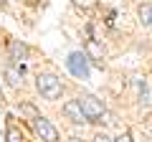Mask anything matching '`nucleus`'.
<instances>
[{"label": "nucleus", "mask_w": 152, "mask_h": 142, "mask_svg": "<svg viewBox=\"0 0 152 142\" xmlns=\"http://www.w3.org/2000/svg\"><path fill=\"white\" fill-rule=\"evenodd\" d=\"M79 104H81L84 114H86V122H114L112 117L107 114V107H104V102L99 97H94V94H79Z\"/></svg>", "instance_id": "nucleus-1"}, {"label": "nucleus", "mask_w": 152, "mask_h": 142, "mask_svg": "<svg viewBox=\"0 0 152 142\" xmlns=\"http://www.w3.org/2000/svg\"><path fill=\"white\" fill-rule=\"evenodd\" d=\"M36 89L46 102H56L64 97V81L56 74H38L36 76Z\"/></svg>", "instance_id": "nucleus-2"}, {"label": "nucleus", "mask_w": 152, "mask_h": 142, "mask_svg": "<svg viewBox=\"0 0 152 142\" xmlns=\"http://www.w3.org/2000/svg\"><path fill=\"white\" fill-rule=\"evenodd\" d=\"M66 69H69L76 79L86 81V79H89V59H86V53H84V51H74V53H69V59H66Z\"/></svg>", "instance_id": "nucleus-3"}, {"label": "nucleus", "mask_w": 152, "mask_h": 142, "mask_svg": "<svg viewBox=\"0 0 152 142\" xmlns=\"http://www.w3.org/2000/svg\"><path fill=\"white\" fill-rule=\"evenodd\" d=\"M33 130H36V135L43 142H58V130H56V127L51 124V119H46V117H41V114L33 117Z\"/></svg>", "instance_id": "nucleus-4"}, {"label": "nucleus", "mask_w": 152, "mask_h": 142, "mask_svg": "<svg viewBox=\"0 0 152 142\" xmlns=\"http://www.w3.org/2000/svg\"><path fill=\"white\" fill-rule=\"evenodd\" d=\"M84 53H86V59L91 61L94 66L104 69V46L99 43L96 38H86V43H84Z\"/></svg>", "instance_id": "nucleus-5"}, {"label": "nucleus", "mask_w": 152, "mask_h": 142, "mask_svg": "<svg viewBox=\"0 0 152 142\" xmlns=\"http://www.w3.org/2000/svg\"><path fill=\"white\" fill-rule=\"evenodd\" d=\"M61 112H64V117L69 122H74V124H84V122H86V114H84L79 99H69V102L61 107Z\"/></svg>", "instance_id": "nucleus-6"}, {"label": "nucleus", "mask_w": 152, "mask_h": 142, "mask_svg": "<svg viewBox=\"0 0 152 142\" xmlns=\"http://www.w3.org/2000/svg\"><path fill=\"white\" fill-rule=\"evenodd\" d=\"M28 56H31V48H28L23 41H8V59L13 61V64H20V61H26Z\"/></svg>", "instance_id": "nucleus-7"}, {"label": "nucleus", "mask_w": 152, "mask_h": 142, "mask_svg": "<svg viewBox=\"0 0 152 142\" xmlns=\"http://www.w3.org/2000/svg\"><path fill=\"white\" fill-rule=\"evenodd\" d=\"M3 76H5V81H8V86H10V89H20L23 86V66L8 64L5 69H3Z\"/></svg>", "instance_id": "nucleus-8"}, {"label": "nucleus", "mask_w": 152, "mask_h": 142, "mask_svg": "<svg viewBox=\"0 0 152 142\" xmlns=\"http://www.w3.org/2000/svg\"><path fill=\"white\" fill-rule=\"evenodd\" d=\"M137 104L140 107H152V84L142 79L140 81V91H137Z\"/></svg>", "instance_id": "nucleus-9"}, {"label": "nucleus", "mask_w": 152, "mask_h": 142, "mask_svg": "<svg viewBox=\"0 0 152 142\" xmlns=\"http://www.w3.org/2000/svg\"><path fill=\"white\" fill-rule=\"evenodd\" d=\"M137 15H140V23L147 28H152V3H142L137 8Z\"/></svg>", "instance_id": "nucleus-10"}, {"label": "nucleus", "mask_w": 152, "mask_h": 142, "mask_svg": "<svg viewBox=\"0 0 152 142\" xmlns=\"http://www.w3.org/2000/svg\"><path fill=\"white\" fill-rule=\"evenodd\" d=\"M76 8H81V10H94L99 5V0H74Z\"/></svg>", "instance_id": "nucleus-11"}, {"label": "nucleus", "mask_w": 152, "mask_h": 142, "mask_svg": "<svg viewBox=\"0 0 152 142\" xmlns=\"http://www.w3.org/2000/svg\"><path fill=\"white\" fill-rule=\"evenodd\" d=\"M8 142H23V135L15 127H8Z\"/></svg>", "instance_id": "nucleus-12"}, {"label": "nucleus", "mask_w": 152, "mask_h": 142, "mask_svg": "<svg viewBox=\"0 0 152 142\" xmlns=\"http://www.w3.org/2000/svg\"><path fill=\"white\" fill-rule=\"evenodd\" d=\"M112 142H134V140H132V135H129V132H122V135H117Z\"/></svg>", "instance_id": "nucleus-13"}, {"label": "nucleus", "mask_w": 152, "mask_h": 142, "mask_svg": "<svg viewBox=\"0 0 152 142\" xmlns=\"http://www.w3.org/2000/svg\"><path fill=\"white\" fill-rule=\"evenodd\" d=\"M94 142H112V137L104 135V132H99V135H94Z\"/></svg>", "instance_id": "nucleus-14"}, {"label": "nucleus", "mask_w": 152, "mask_h": 142, "mask_svg": "<svg viewBox=\"0 0 152 142\" xmlns=\"http://www.w3.org/2000/svg\"><path fill=\"white\" fill-rule=\"evenodd\" d=\"M69 142H86V140H81V137H71Z\"/></svg>", "instance_id": "nucleus-15"}, {"label": "nucleus", "mask_w": 152, "mask_h": 142, "mask_svg": "<svg viewBox=\"0 0 152 142\" xmlns=\"http://www.w3.org/2000/svg\"><path fill=\"white\" fill-rule=\"evenodd\" d=\"M0 99H3V91H0Z\"/></svg>", "instance_id": "nucleus-16"}]
</instances>
